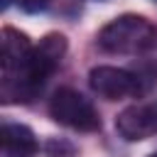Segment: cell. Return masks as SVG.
Wrapping results in <instances>:
<instances>
[{"mask_svg": "<svg viewBox=\"0 0 157 157\" xmlns=\"http://www.w3.org/2000/svg\"><path fill=\"white\" fill-rule=\"evenodd\" d=\"M88 83L105 101H120L125 96L137 93V88H140V81L135 78V74H130L125 69H118V66H96V69H91Z\"/></svg>", "mask_w": 157, "mask_h": 157, "instance_id": "5", "label": "cell"}, {"mask_svg": "<svg viewBox=\"0 0 157 157\" xmlns=\"http://www.w3.org/2000/svg\"><path fill=\"white\" fill-rule=\"evenodd\" d=\"M64 54H66V37L59 32L44 34L39 44L32 47L22 66L15 74L2 76V101L5 103L32 101L34 93L44 86V81L59 69Z\"/></svg>", "mask_w": 157, "mask_h": 157, "instance_id": "1", "label": "cell"}, {"mask_svg": "<svg viewBox=\"0 0 157 157\" xmlns=\"http://www.w3.org/2000/svg\"><path fill=\"white\" fill-rule=\"evenodd\" d=\"M15 2H17V7H20V10H25V12L34 15V12L47 10L52 0H15ZM7 5H10V0H5V7H7Z\"/></svg>", "mask_w": 157, "mask_h": 157, "instance_id": "9", "label": "cell"}, {"mask_svg": "<svg viewBox=\"0 0 157 157\" xmlns=\"http://www.w3.org/2000/svg\"><path fill=\"white\" fill-rule=\"evenodd\" d=\"M150 157H157V152H155V155H150Z\"/></svg>", "mask_w": 157, "mask_h": 157, "instance_id": "10", "label": "cell"}, {"mask_svg": "<svg viewBox=\"0 0 157 157\" xmlns=\"http://www.w3.org/2000/svg\"><path fill=\"white\" fill-rule=\"evenodd\" d=\"M47 152H49V157H71L74 155V145H69L64 140H49L47 142Z\"/></svg>", "mask_w": 157, "mask_h": 157, "instance_id": "8", "label": "cell"}, {"mask_svg": "<svg viewBox=\"0 0 157 157\" xmlns=\"http://www.w3.org/2000/svg\"><path fill=\"white\" fill-rule=\"evenodd\" d=\"M0 47H2V76L15 74L22 61L27 59V54L32 52L29 37L15 27H2L0 32Z\"/></svg>", "mask_w": 157, "mask_h": 157, "instance_id": "6", "label": "cell"}, {"mask_svg": "<svg viewBox=\"0 0 157 157\" xmlns=\"http://www.w3.org/2000/svg\"><path fill=\"white\" fill-rule=\"evenodd\" d=\"M115 130L128 142H140L152 137L157 132V101L125 108L115 118Z\"/></svg>", "mask_w": 157, "mask_h": 157, "instance_id": "4", "label": "cell"}, {"mask_svg": "<svg viewBox=\"0 0 157 157\" xmlns=\"http://www.w3.org/2000/svg\"><path fill=\"white\" fill-rule=\"evenodd\" d=\"M49 115L56 123H61L71 130H78V132H93L101 128V118H98V110L93 108V103L74 88L54 91V96L49 101Z\"/></svg>", "mask_w": 157, "mask_h": 157, "instance_id": "3", "label": "cell"}, {"mask_svg": "<svg viewBox=\"0 0 157 157\" xmlns=\"http://www.w3.org/2000/svg\"><path fill=\"white\" fill-rule=\"evenodd\" d=\"M157 39V29L140 15H120L110 20L96 37L98 47L108 54H140Z\"/></svg>", "mask_w": 157, "mask_h": 157, "instance_id": "2", "label": "cell"}, {"mask_svg": "<svg viewBox=\"0 0 157 157\" xmlns=\"http://www.w3.org/2000/svg\"><path fill=\"white\" fill-rule=\"evenodd\" d=\"M2 157H34L39 145L34 132L22 123H5L0 130Z\"/></svg>", "mask_w": 157, "mask_h": 157, "instance_id": "7", "label": "cell"}]
</instances>
